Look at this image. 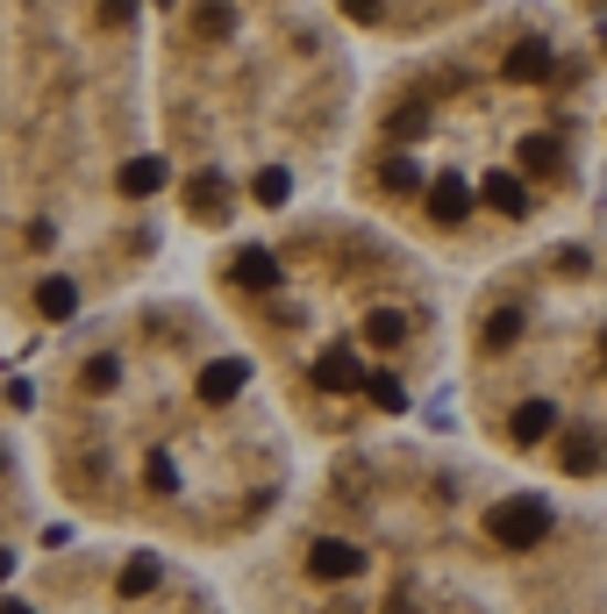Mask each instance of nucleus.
Masks as SVG:
<instances>
[{"label": "nucleus", "instance_id": "obj_8", "mask_svg": "<svg viewBox=\"0 0 607 614\" xmlns=\"http://www.w3.org/2000/svg\"><path fill=\"white\" fill-rule=\"evenodd\" d=\"M230 279L236 287H279V258H271V250H236V265H230Z\"/></svg>", "mask_w": 607, "mask_h": 614}, {"label": "nucleus", "instance_id": "obj_13", "mask_svg": "<svg viewBox=\"0 0 607 614\" xmlns=\"http://www.w3.org/2000/svg\"><path fill=\"white\" fill-rule=\"evenodd\" d=\"M115 586H121V601H143V593L158 586V558H129V564H121V579H115Z\"/></svg>", "mask_w": 607, "mask_h": 614}, {"label": "nucleus", "instance_id": "obj_23", "mask_svg": "<svg viewBox=\"0 0 607 614\" xmlns=\"http://www.w3.org/2000/svg\"><path fill=\"white\" fill-rule=\"evenodd\" d=\"M150 486H158V493H179V464L164 457V451H150Z\"/></svg>", "mask_w": 607, "mask_h": 614}, {"label": "nucleus", "instance_id": "obj_9", "mask_svg": "<svg viewBox=\"0 0 607 614\" xmlns=\"http://www.w3.org/2000/svg\"><path fill=\"white\" fill-rule=\"evenodd\" d=\"M187 207H193L201 222H230V215H222V207H230V186H222L215 172H201V179L187 186Z\"/></svg>", "mask_w": 607, "mask_h": 614}, {"label": "nucleus", "instance_id": "obj_17", "mask_svg": "<svg viewBox=\"0 0 607 614\" xmlns=\"http://www.w3.org/2000/svg\"><path fill=\"white\" fill-rule=\"evenodd\" d=\"M251 193H257V201H265V207H279L286 193H294V179H286L279 164H271V172H257V179H251Z\"/></svg>", "mask_w": 607, "mask_h": 614}, {"label": "nucleus", "instance_id": "obj_10", "mask_svg": "<svg viewBox=\"0 0 607 614\" xmlns=\"http://www.w3.org/2000/svg\"><path fill=\"white\" fill-rule=\"evenodd\" d=\"M486 207H500V215H529V186L514 172H493V179H486Z\"/></svg>", "mask_w": 607, "mask_h": 614}, {"label": "nucleus", "instance_id": "obj_21", "mask_svg": "<svg viewBox=\"0 0 607 614\" xmlns=\"http://www.w3.org/2000/svg\"><path fill=\"white\" fill-rule=\"evenodd\" d=\"M594 464H600V457H594V437H572V443H565V472H579V478H586Z\"/></svg>", "mask_w": 607, "mask_h": 614}, {"label": "nucleus", "instance_id": "obj_12", "mask_svg": "<svg viewBox=\"0 0 607 614\" xmlns=\"http://www.w3.org/2000/svg\"><path fill=\"white\" fill-rule=\"evenodd\" d=\"M36 308L51 314V322H65V314L79 308V287H72V279H43V287H36Z\"/></svg>", "mask_w": 607, "mask_h": 614}, {"label": "nucleus", "instance_id": "obj_19", "mask_svg": "<svg viewBox=\"0 0 607 614\" xmlns=\"http://www.w3.org/2000/svg\"><path fill=\"white\" fill-rule=\"evenodd\" d=\"M514 336H522V314H514V308L486 314V343H514Z\"/></svg>", "mask_w": 607, "mask_h": 614}, {"label": "nucleus", "instance_id": "obj_11", "mask_svg": "<svg viewBox=\"0 0 607 614\" xmlns=\"http://www.w3.org/2000/svg\"><path fill=\"white\" fill-rule=\"evenodd\" d=\"M315 379H322L329 394H351V386H364V371H358V357H351V351H329L322 365H315Z\"/></svg>", "mask_w": 607, "mask_h": 614}, {"label": "nucleus", "instance_id": "obj_16", "mask_svg": "<svg viewBox=\"0 0 607 614\" xmlns=\"http://www.w3.org/2000/svg\"><path fill=\"white\" fill-rule=\"evenodd\" d=\"M557 158H565V151H557V137H522V164H529V172H557Z\"/></svg>", "mask_w": 607, "mask_h": 614}, {"label": "nucleus", "instance_id": "obj_6", "mask_svg": "<svg viewBox=\"0 0 607 614\" xmlns=\"http://www.w3.org/2000/svg\"><path fill=\"white\" fill-rule=\"evenodd\" d=\"M164 179H172V164H164V158H129V164L115 172V186L129 193V201H150V193H158Z\"/></svg>", "mask_w": 607, "mask_h": 614}, {"label": "nucleus", "instance_id": "obj_22", "mask_svg": "<svg viewBox=\"0 0 607 614\" xmlns=\"http://www.w3.org/2000/svg\"><path fill=\"white\" fill-rule=\"evenodd\" d=\"M230 29H236V14L222 8V0H207L201 8V36H230Z\"/></svg>", "mask_w": 607, "mask_h": 614}, {"label": "nucleus", "instance_id": "obj_25", "mask_svg": "<svg viewBox=\"0 0 607 614\" xmlns=\"http://www.w3.org/2000/svg\"><path fill=\"white\" fill-rule=\"evenodd\" d=\"M379 8H386V0H343V14H351V22H379Z\"/></svg>", "mask_w": 607, "mask_h": 614}, {"label": "nucleus", "instance_id": "obj_5", "mask_svg": "<svg viewBox=\"0 0 607 614\" xmlns=\"http://www.w3.org/2000/svg\"><path fill=\"white\" fill-rule=\"evenodd\" d=\"M243 379H251V365H243V357H215V365L201 371V400H207V408H222V400L243 394Z\"/></svg>", "mask_w": 607, "mask_h": 614}, {"label": "nucleus", "instance_id": "obj_2", "mask_svg": "<svg viewBox=\"0 0 607 614\" xmlns=\"http://www.w3.org/2000/svg\"><path fill=\"white\" fill-rule=\"evenodd\" d=\"M308 572H315V579H358V572H364V550H358V543H337V536H322V543L308 550Z\"/></svg>", "mask_w": 607, "mask_h": 614}, {"label": "nucleus", "instance_id": "obj_27", "mask_svg": "<svg viewBox=\"0 0 607 614\" xmlns=\"http://www.w3.org/2000/svg\"><path fill=\"white\" fill-rule=\"evenodd\" d=\"M8 572H14V558H8V550H0V579H8Z\"/></svg>", "mask_w": 607, "mask_h": 614}, {"label": "nucleus", "instance_id": "obj_29", "mask_svg": "<svg viewBox=\"0 0 607 614\" xmlns=\"http://www.w3.org/2000/svg\"><path fill=\"white\" fill-rule=\"evenodd\" d=\"M600 357H607V336H600Z\"/></svg>", "mask_w": 607, "mask_h": 614}, {"label": "nucleus", "instance_id": "obj_14", "mask_svg": "<svg viewBox=\"0 0 607 614\" xmlns=\"http://www.w3.org/2000/svg\"><path fill=\"white\" fill-rule=\"evenodd\" d=\"M364 394H372V408H386V414H407V386L393 379V371H372V379H364Z\"/></svg>", "mask_w": 607, "mask_h": 614}, {"label": "nucleus", "instance_id": "obj_4", "mask_svg": "<svg viewBox=\"0 0 607 614\" xmlns=\"http://www.w3.org/2000/svg\"><path fill=\"white\" fill-rule=\"evenodd\" d=\"M551 429H557V408H551V400H522V408H514V422H508V437H514V451H536Z\"/></svg>", "mask_w": 607, "mask_h": 614}, {"label": "nucleus", "instance_id": "obj_28", "mask_svg": "<svg viewBox=\"0 0 607 614\" xmlns=\"http://www.w3.org/2000/svg\"><path fill=\"white\" fill-rule=\"evenodd\" d=\"M600 51H607V29H600Z\"/></svg>", "mask_w": 607, "mask_h": 614}, {"label": "nucleus", "instance_id": "obj_3", "mask_svg": "<svg viewBox=\"0 0 607 614\" xmlns=\"http://www.w3.org/2000/svg\"><path fill=\"white\" fill-rule=\"evenodd\" d=\"M551 65H557V57H551V43H536V36H529V43H514V51H508L500 79H508V86H536V79H551Z\"/></svg>", "mask_w": 607, "mask_h": 614}, {"label": "nucleus", "instance_id": "obj_15", "mask_svg": "<svg viewBox=\"0 0 607 614\" xmlns=\"http://www.w3.org/2000/svg\"><path fill=\"white\" fill-rule=\"evenodd\" d=\"M401 336H407V314H393V308L364 314V343H401Z\"/></svg>", "mask_w": 607, "mask_h": 614}, {"label": "nucleus", "instance_id": "obj_26", "mask_svg": "<svg viewBox=\"0 0 607 614\" xmlns=\"http://www.w3.org/2000/svg\"><path fill=\"white\" fill-rule=\"evenodd\" d=\"M0 614H36V607H22V601H0Z\"/></svg>", "mask_w": 607, "mask_h": 614}, {"label": "nucleus", "instance_id": "obj_20", "mask_svg": "<svg viewBox=\"0 0 607 614\" xmlns=\"http://www.w3.org/2000/svg\"><path fill=\"white\" fill-rule=\"evenodd\" d=\"M415 186H422L415 158H393V164H386V193H415Z\"/></svg>", "mask_w": 607, "mask_h": 614}, {"label": "nucleus", "instance_id": "obj_24", "mask_svg": "<svg viewBox=\"0 0 607 614\" xmlns=\"http://www.w3.org/2000/svg\"><path fill=\"white\" fill-rule=\"evenodd\" d=\"M422 129H429V108H401L393 115V137H422Z\"/></svg>", "mask_w": 607, "mask_h": 614}, {"label": "nucleus", "instance_id": "obj_7", "mask_svg": "<svg viewBox=\"0 0 607 614\" xmlns=\"http://www.w3.org/2000/svg\"><path fill=\"white\" fill-rule=\"evenodd\" d=\"M429 215L444 222V229H450V222H465V215H472V186H465L458 172H444V179L429 186Z\"/></svg>", "mask_w": 607, "mask_h": 614}, {"label": "nucleus", "instance_id": "obj_18", "mask_svg": "<svg viewBox=\"0 0 607 614\" xmlns=\"http://www.w3.org/2000/svg\"><path fill=\"white\" fill-rule=\"evenodd\" d=\"M79 379H86V394H115V379H121V365H115V357H94V365H86V371H79Z\"/></svg>", "mask_w": 607, "mask_h": 614}, {"label": "nucleus", "instance_id": "obj_1", "mask_svg": "<svg viewBox=\"0 0 607 614\" xmlns=\"http://www.w3.org/2000/svg\"><path fill=\"white\" fill-rule=\"evenodd\" d=\"M493 543L500 550H536L543 536H551V500H536V493H514V500H500L493 507Z\"/></svg>", "mask_w": 607, "mask_h": 614}]
</instances>
